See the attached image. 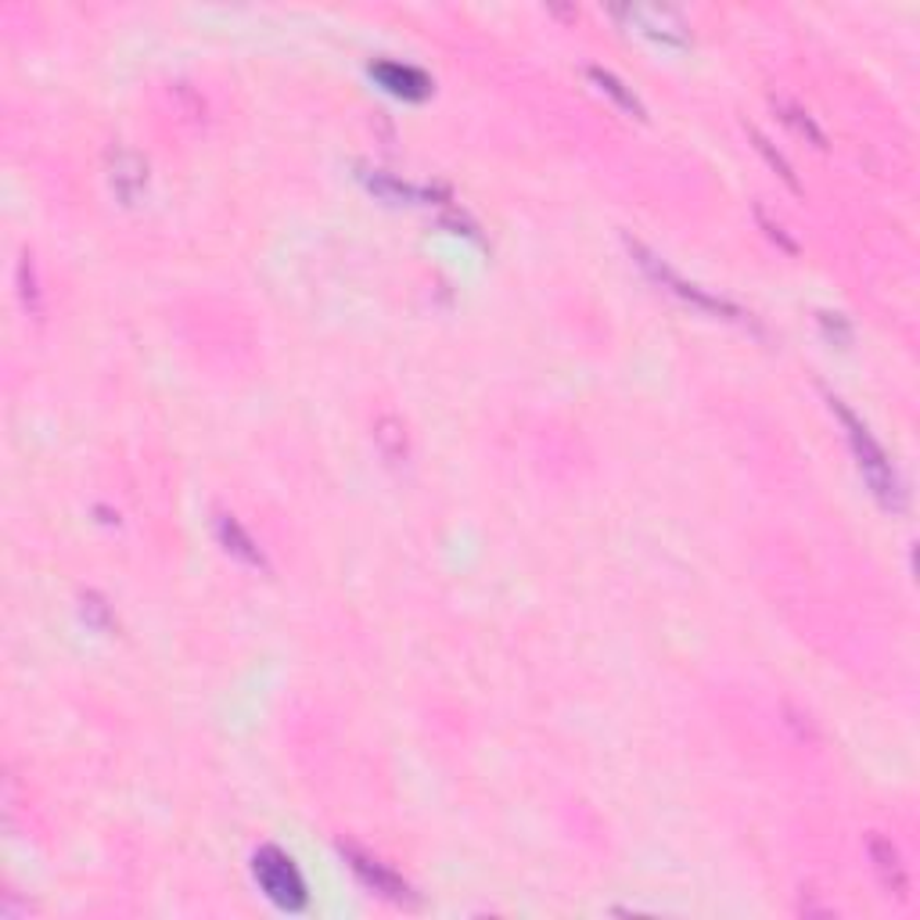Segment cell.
Listing matches in <instances>:
<instances>
[{"label":"cell","instance_id":"obj_9","mask_svg":"<svg viewBox=\"0 0 920 920\" xmlns=\"http://www.w3.org/2000/svg\"><path fill=\"white\" fill-rule=\"evenodd\" d=\"M144 180H148V174H144V163H141V158L130 155V152H119V155H116L112 183H116V191L122 194V199H133V194L144 188Z\"/></svg>","mask_w":920,"mask_h":920},{"label":"cell","instance_id":"obj_10","mask_svg":"<svg viewBox=\"0 0 920 920\" xmlns=\"http://www.w3.org/2000/svg\"><path fill=\"white\" fill-rule=\"evenodd\" d=\"M19 291H22V302H26V310L40 313V291H36V277H33L29 255H22V260H19Z\"/></svg>","mask_w":920,"mask_h":920},{"label":"cell","instance_id":"obj_7","mask_svg":"<svg viewBox=\"0 0 920 920\" xmlns=\"http://www.w3.org/2000/svg\"><path fill=\"white\" fill-rule=\"evenodd\" d=\"M374 443L378 450H382V457L392 461V464H399L403 457H407V428H403L399 417H392V414H382L374 421Z\"/></svg>","mask_w":920,"mask_h":920},{"label":"cell","instance_id":"obj_5","mask_svg":"<svg viewBox=\"0 0 920 920\" xmlns=\"http://www.w3.org/2000/svg\"><path fill=\"white\" fill-rule=\"evenodd\" d=\"M633 252L641 255V266L647 270V274H652V277H658L661 285H669L672 291H677V296H683V299L697 302V306H702V310H713V313H733V316H741L738 310H733L730 302H722V299H713V296H708V291L694 288V285H686V280H683V277H677V274H672L669 266H661V263L655 260V255H647V252L641 249V244H633Z\"/></svg>","mask_w":920,"mask_h":920},{"label":"cell","instance_id":"obj_8","mask_svg":"<svg viewBox=\"0 0 920 920\" xmlns=\"http://www.w3.org/2000/svg\"><path fill=\"white\" fill-rule=\"evenodd\" d=\"M219 539H224L230 554H238L241 561H249V564H266L263 554H260V547L252 543V536L244 533L241 525L230 518V514H219Z\"/></svg>","mask_w":920,"mask_h":920},{"label":"cell","instance_id":"obj_1","mask_svg":"<svg viewBox=\"0 0 920 920\" xmlns=\"http://www.w3.org/2000/svg\"><path fill=\"white\" fill-rule=\"evenodd\" d=\"M831 410L841 417L845 428H849V443H852V453H856V464H860L870 493H874L885 507L899 511L903 507V486H899V478H895V468H892L888 453L874 443V435L867 432V425L849 407H845L838 396H831Z\"/></svg>","mask_w":920,"mask_h":920},{"label":"cell","instance_id":"obj_4","mask_svg":"<svg viewBox=\"0 0 920 920\" xmlns=\"http://www.w3.org/2000/svg\"><path fill=\"white\" fill-rule=\"evenodd\" d=\"M867 856H870V867H874V874L881 881V888L885 895H895V899H906V888H910V877H906V867H903V856L899 849L892 845V838L885 834H870L867 838Z\"/></svg>","mask_w":920,"mask_h":920},{"label":"cell","instance_id":"obj_3","mask_svg":"<svg viewBox=\"0 0 920 920\" xmlns=\"http://www.w3.org/2000/svg\"><path fill=\"white\" fill-rule=\"evenodd\" d=\"M342 856H346L349 867L357 870V877L363 881L367 888H374L378 895H385V899H392V903H414L410 885L392 867H385L382 860H374V856L360 852L357 845H342Z\"/></svg>","mask_w":920,"mask_h":920},{"label":"cell","instance_id":"obj_6","mask_svg":"<svg viewBox=\"0 0 920 920\" xmlns=\"http://www.w3.org/2000/svg\"><path fill=\"white\" fill-rule=\"evenodd\" d=\"M371 72L378 80L385 83V87L392 94H399V97H410V101H417V97H425L428 94V76L421 69H414V65H399V61H378V65H371Z\"/></svg>","mask_w":920,"mask_h":920},{"label":"cell","instance_id":"obj_2","mask_svg":"<svg viewBox=\"0 0 920 920\" xmlns=\"http://www.w3.org/2000/svg\"><path fill=\"white\" fill-rule=\"evenodd\" d=\"M252 870H255L260 888L266 892V899L277 903L280 910L296 913L306 906V899H310V895H306V881L299 874V867L291 863V856L280 852L277 845H263V849L255 852Z\"/></svg>","mask_w":920,"mask_h":920},{"label":"cell","instance_id":"obj_11","mask_svg":"<svg viewBox=\"0 0 920 920\" xmlns=\"http://www.w3.org/2000/svg\"><path fill=\"white\" fill-rule=\"evenodd\" d=\"M590 76H594V80H597L600 87H605L608 94H616L625 108H633V112H641V105H636V97H633V94H625V91H622V83H619L616 76H611V72H605V69H590Z\"/></svg>","mask_w":920,"mask_h":920}]
</instances>
